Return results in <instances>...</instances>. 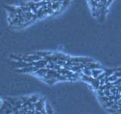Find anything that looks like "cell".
<instances>
[{
	"mask_svg": "<svg viewBox=\"0 0 121 114\" xmlns=\"http://www.w3.org/2000/svg\"><path fill=\"white\" fill-rule=\"evenodd\" d=\"M47 71H48V68H39L36 71H35L36 75H37L38 76H39V77H42V78H44L45 75L47 74Z\"/></svg>",
	"mask_w": 121,
	"mask_h": 114,
	"instance_id": "cell-1",
	"label": "cell"
},
{
	"mask_svg": "<svg viewBox=\"0 0 121 114\" xmlns=\"http://www.w3.org/2000/svg\"><path fill=\"white\" fill-rule=\"evenodd\" d=\"M103 72L104 70L101 68H95V69H92V76L94 78H97Z\"/></svg>",
	"mask_w": 121,
	"mask_h": 114,
	"instance_id": "cell-2",
	"label": "cell"
},
{
	"mask_svg": "<svg viewBox=\"0 0 121 114\" xmlns=\"http://www.w3.org/2000/svg\"><path fill=\"white\" fill-rule=\"evenodd\" d=\"M39 97H37L36 96H35V95H33V96L31 97H29V100L32 103V104H35V103H36L38 100H39Z\"/></svg>",
	"mask_w": 121,
	"mask_h": 114,
	"instance_id": "cell-3",
	"label": "cell"
},
{
	"mask_svg": "<svg viewBox=\"0 0 121 114\" xmlns=\"http://www.w3.org/2000/svg\"><path fill=\"white\" fill-rule=\"evenodd\" d=\"M45 110H46V113H53V110L52 109L51 106H49L47 103H45Z\"/></svg>",
	"mask_w": 121,
	"mask_h": 114,
	"instance_id": "cell-4",
	"label": "cell"
},
{
	"mask_svg": "<svg viewBox=\"0 0 121 114\" xmlns=\"http://www.w3.org/2000/svg\"><path fill=\"white\" fill-rule=\"evenodd\" d=\"M113 1H114V0H108V2H107V5H106V6H108L109 5H110V4H111Z\"/></svg>",
	"mask_w": 121,
	"mask_h": 114,
	"instance_id": "cell-5",
	"label": "cell"
}]
</instances>
